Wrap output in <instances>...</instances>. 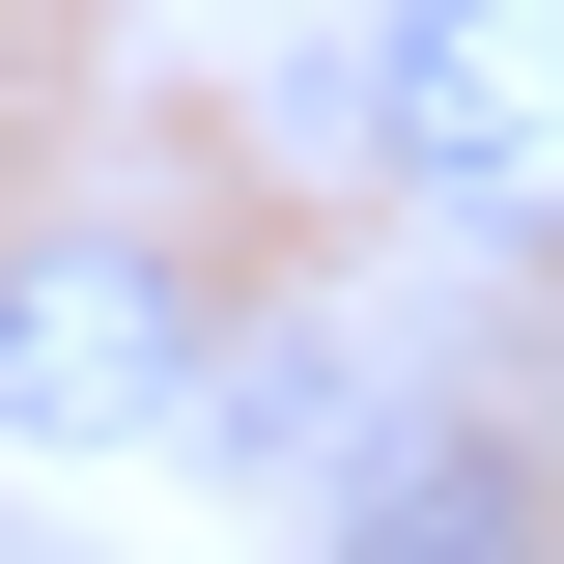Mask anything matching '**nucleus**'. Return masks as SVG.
<instances>
[{
	"instance_id": "1",
	"label": "nucleus",
	"mask_w": 564,
	"mask_h": 564,
	"mask_svg": "<svg viewBox=\"0 0 564 564\" xmlns=\"http://www.w3.org/2000/svg\"><path fill=\"white\" fill-rule=\"evenodd\" d=\"M198 395H226V311H198L170 226H113V198L0 226V452H141Z\"/></svg>"
},
{
	"instance_id": "2",
	"label": "nucleus",
	"mask_w": 564,
	"mask_h": 564,
	"mask_svg": "<svg viewBox=\"0 0 564 564\" xmlns=\"http://www.w3.org/2000/svg\"><path fill=\"white\" fill-rule=\"evenodd\" d=\"M367 141L452 226H536L564 198V0H395L367 29Z\"/></svg>"
},
{
	"instance_id": "3",
	"label": "nucleus",
	"mask_w": 564,
	"mask_h": 564,
	"mask_svg": "<svg viewBox=\"0 0 564 564\" xmlns=\"http://www.w3.org/2000/svg\"><path fill=\"white\" fill-rule=\"evenodd\" d=\"M564 480L508 452L480 395H423V423H339V564H536Z\"/></svg>"
},
{
	"instance_id": "4",
	"label": "nucleus",
	"mask_w": 564,
	"mask_h": 564,
	"mask_svg": "<svg viewBox=\"0 0 564 564\" xmlns=\"http://www.w3.org/2000/svg\"><path fill=\"white\" fill-rule=\"evenodd\" d=\"M536 480H564V423H536Z\"/></svg>"
},
{
	"instance_id": "5",
	"label": "nucleus",
	"mask_w": 564,
	"mask_h": 564,
	"mask_svg": "<svg viewBox=\"0 0 564 564\" xmlns=\"http://www.w3.org/2000/svg\"><path fill=\"white\" fill-rule=\"evenodd\" d=\"M536 226H564V198H536Z\"/></svg>"
}]
</instances>
